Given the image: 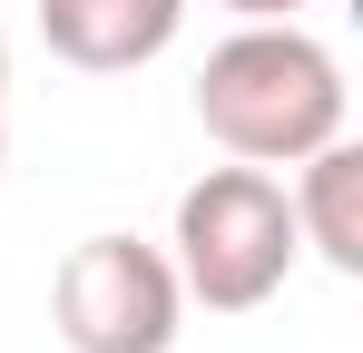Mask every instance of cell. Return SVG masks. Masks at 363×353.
Wrapping results in <instances>:
<instances>
[{
    "instance_id": "1",
    "label": "cell",
    "mask_w": 363,
    "mask_h": 353,
    "mask_svg": "<svg viewBox=\"0 0 363 353\" xmlns=\"http://www.w3.org/2000/svg\"><path fill=\"white\" fill-rule=\"evenodd\" d=\"M196 128L245 167H295L344 138V69L295 20H245L196 69Z\"/></svg>"
},
{
    "instance_id": "2",
    "label": "cell",
    "mask_w": 363,
    "mask_h": 353,
    "mask_svg": "<svg viewBox=\"0 0 363 353\" xmlns=\"http://www.w3.org/2000/svg\"><path fill=\"white\" fill-rule=\"evenodd\" d=\"M177 255V285L186 304H206V314H255L265 294L295 275V206H285V186L265 167H206L196 186L177 196V235H167Z\"/></svg>"
},
{
    "instance_id": "3",
    "label": "cell",
    "mask_w": 363,
    "mask_h": 353,
    "mask_svg": "<svg viewBox=\"0 0 363 353\" xmlns=\"http://www.w3.org/2000/svg\"><path fill=\"white\" fill-rule=\"evenodd\" d=\"M69 353H167L186 334V285L167 265V245H138V235H79L60 255V285H50Z\"/></svg>"
},
{
    "instance_id": "4",
    "label": "cell",
    "mask_w": 363,
    "mask_h": 353,
    "mask_svg": "<svg viewBox=\"0 0 363 353\" xmlns=\"http://www.w3.org/2000/svg\"><path fill=\"white\" fill-rule=\"evenodd\" d=\"M177 20H186V0H40V40L69 69H99V79L147 69L177 40Z\"/></svg>"
},
{
    "instance_id": "5",
    "label": "cell",
    "mask_w": 363,
    "mask_h": 353,
    "mask_svg": "<svg viewBox=\"0 0 363 353\" xmlns=\"http://www.w3.org/2000/svg\"><path fill=\"white\" fill-rule=\"evenodd\" d=\"M295 245H314L334 275H363V147L354 138H324L314 157H295Z\"/></svg>"
},
{
    "instance_id": "6",
    "label": "cell",
    "mask_w": 363,
    "mask_h": 353,
    "mask_svg": "<svg viewBox=\"0 0 363 353\" xmlns=\"http://www.w3.org/2000/svg\"><path fill=\"white\" fill-rule=\"evenodd\" d=\"M226 10H236V20H295L304 0H226Z\"/></svg>"
},
{
    "instance_id": "7",
    "label": "cell",
    "mask_w": 363,
    "mask_h": 353,
    "mask_svg": "<svg viewBox=\"0 0 363 353\" xmlns=\"http://www.w3.org/2000/svg\"><path fill=\"white\" fill-rule=\"evenodd\" d=\"M0 89H10V50H0Z\"/></svg>"
},
{
    "instance_id": "8",
    "label": "cell",
    "mask_w": 363,
    "mask_h": 353,
    "mask_svg": "<svg viewBox=\"0 0 363 353\" xmlns=\"http://www.w3.org/2000/svg\"><path fill=\"white\" fill-rule=\"evenodd\" d=\"M0 157H10V128H0Z\"/></svg>"
}]
</instances>
